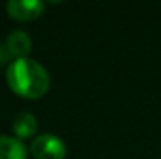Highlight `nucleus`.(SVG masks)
<instances>
[{
	"label": "nucleus",
	"mask_w": 161,
	"mask_h": 159,
	"mask_svg": "<svg viewBox=\"0 0 161 159\" xmlns=\"http://www.w3.org/2000/svg\"><path fill=\"white\" fill-rule=\"evenodd\" d=\"M44 2L39 0H9L6 3V13L11 19L19 22H28L38 19L44 13Z\"/></svg>",
	"instance_id": "3"
},
{
	"label": "nucleus",
	"mask_w": 161,
	"mask_h": 159,
	"mask_svg": "<svg viewBox=\"0 0 161 159\" xmlns=\"http://www.w3.org/2000/svg\"><path fill=\"white\" fill-rule=\"evenodd\" d=\"M0 159H27V148L17 137L0 136Z\"/></svg>",
	"instance_id": "6"
},
{
	"label": "nucleus",
	"mask_w": 161,
	"mask_h": 159,
	"mask_svg": "<svg viewBox=\"0 0 161 159\" xmlns=\"http://www.w3.org/2000/svg\"><path fill=\"white\" fill-rule=\"evenodd\" d=\"M31 155L35 159H64L66 144L55 134H41L31 142Z\"/></svg>",
	"instance_id": "2"
},
{
	"label": "nucleus",
	"mask_w": 161,
	"mask_h": 159,
	"mask_svg": "<svg viewBox=\"0 0 161 159\" xmlns=\"http://www.w3.org/2000/svg\"><path fill=\"white\" fill-rule=\"evenodd\" d=\"M38 130V120L31 112H19L13 120V131L19 140L30 139Z\"/></svg>",
	"instance_id": "5"
},
{
	"label": "nucleus",
	"mask_w": 161,
	"mask_h": 159,
	"mask_svg": "<svg viewBox=\"0 0 161 159\" xmlns=\"http://www.w3.org/2000/svg\"><path fill=\"white\" fill-rule=\"evenodd\" d=\"M6 83L19 97L36 100L47 94L50 77L47 70L31 58L14 59L6 69Z\"/></svg>",
	"instance_id": "1"
},
{
	"label": "nucleus",
	"mask_w": 161,
	"mask_h": 159,
	"mask_svg": "<svg viewBox=\"0 0 161 159\" xmlns=\"http://www.w3.org/2000/svg\"><path fill=\"white\" fill-rule=\"evenodd\" d=\"M6 50L16 59L28 58V53L31 52V39H30V36L25 31H22V30H16V31L9 33V36L6 39Z\"/></svg>",
	"instance_id": "4"
}]
</instances>
